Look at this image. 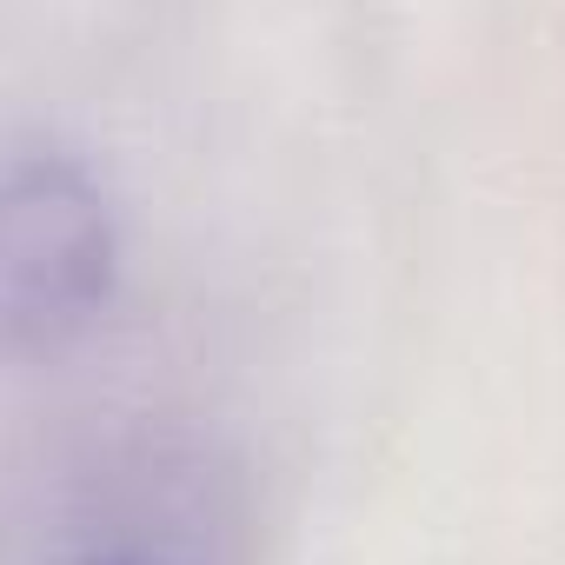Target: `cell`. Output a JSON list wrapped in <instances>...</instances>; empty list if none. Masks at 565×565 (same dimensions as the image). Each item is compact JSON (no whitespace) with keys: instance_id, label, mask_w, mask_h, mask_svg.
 Segmentation results:
<instances>
[{"instance_id":"obj_1","label":"cell","mask_w":565,"mask_h":565,"mask_svg":"<svg viewBox=\"0 0 565 565\" xmlns=\"http://www.w3.org/2000/svg\"><path fill=\"white\" fill-rule=\"evenodd\" d=\"M114 294V213L87 167L28 160L0 180V366L74 353Z\"/></svg>"},{"instance_id":"obj_2","label":"cell","mask_w":565,"mask_h":565,"mask_svg":"<svg viewBox=\"0 0 565 565\" xmlns=\"http://www.w3.org/2000/svg\"><path fill=\"white\" fill-rule=\"evenodd\" d=\"M47 565H246V545L206 466L153 459L107 479L54 539Z\"/></svg>"}]
</instances>
